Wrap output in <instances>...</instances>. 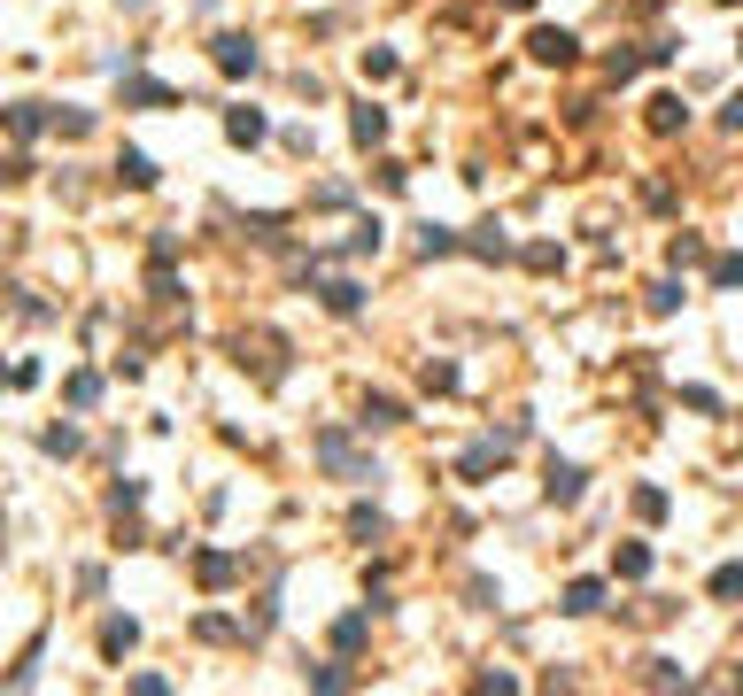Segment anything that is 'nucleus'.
I'll return each instance as SVG.
<instances>
[{
	"label": "nucleus",
	"instance_id": "obj_26",
	"mask_svg": "<svg viewBox=\"0 0 743 696\" xmlns=\"http://www.w3.org/2000/svg\"><path fill=\"white\" fill-rule=\"evenodd\" d=\"M713 287H743V256H720L713 263Z\"/></svg>",
	"mask_w": 743,
	"mask_h": 696
},
{
	"label": "nucleus",
	"instance_id": "obj_4",
	"mask_svg": "<svg viewBox=\"0 0 743 696\" xmlns=\"http://www.w3.org/2000/svg\"><path fill=\"white\" fill-rule=\"evenodd\" d=\"M217 70H225V78H248V70H256V47H248V39H217Z\"/></svg>",
	"mask_w": 743,
	"mask_h": 696
},
{
	"label": "nucleus",
	"instance_id": "obj_8",
	"mask_svg": "<svg viewBox=\"0 0 743 696\" xmlns=\"http://www.w3.org/2000/svg\"><path fill=\"white\" fill-rule=\"evenodd\" d=\"M682 124H689L682 93H658V101H651V132H682Z\"/></svg>",
	"mask_w": 743,
	"mask_h": 696
},
{
	"label": "nucleus",
	"instance_id": "obj_30",
	"mask_svg": "<svg viewBox=\"0 0 743 696\" xmlns=\"http://www.w3.org/2000/svg\"><path fill=\"white\" fill-rule=\"evenodd\" d=\"M728 8H736V0H728Z\"/></svg>",
	"mask_w": 743,
	"mask_h": 696
},
{
	"label": "nucleus",
	"instance_id": "obj_21",
	"mask_svg": "<svg viewBox=\"0 0 743 696\" xmlns=\"http://www.w3.org/2000/svg\"><path fill=\"white\" fill-rule=\"evenodd\" d=\"M349 534H364V542H380V534H387V519L372 511V503H364V511H349Z\"/></svg>",
	"mask_w": 743,
	"mask_h": 696
},
{
	"label": "nucleus",
	"instance_id": "obj_28",
	"mask_svg": "<svg viewBox=\"0 0 743 696\" xmlns=\"http://www.w3.org/2000/svg\"><path fill=\"white\" fill-rule=\"evenodd\" d=\"M24 171H31L24 155H0V186H16V178H24Z\"/></svg>",
	"mask_w": 743,
	"mask_h": 696
},
{
	"label": "nucleus",
	"instance_id": "obj_27",
	"mask_svg": "<svg viewBox=\"0 0 743 696\" xmlns=\"http://www.w3.org/2000/svg\"><path fill=\"white\" fill-rule=\"evenodd\" d=\"M720 124H728V132H743V93H728V101H720Z\"/></svg>",
	"mask_w": 743,
	"mask_h": 696
},
{
	"label": "nucleus",
	"instance_id": "obj_22",
	"mask_svg": "<svg viewBox=\"0 0 743 696\" xmlns=\"http://www.w3.org/2000/svg\"><path fill=\"white\" fill-rule=\"evenodd\" d=\"M372 248H380V217H364V225L349 232V256H372Z\"/></svg>",
	"mask_w": 743,
	"mask_h": 696
},
{
	"label": "nucleus",
	"instance_id": "obj_19",
	"mask_svg": "<svg viewBox=\"0 0 743 696\" xmlns=\"http://www.w3.org/2000/svg\"><path fill=\"white\" fill-rule=\"evenodd\" d=\"M674 310H682V287H674V279H658V287H651V318H674Z\"/></svg>",
	"mask_w": 743,
	"mask_h": 696
},
{
	"label": "nucleus",
	"instance_id": "obj_6",
	"mask_svg": "<svg viewBox=\"0 0 743 696\" xmlns=\"http://www.w3.org/2000/svg\"><path fill=\"white\" fill-rule=\"evenodd\" d=\"M349 132H357V147H380V140H387V109H372V101H364V109L349 116Z\"/></svg>",
	"mask_w": 743,
	"mask_h": 696
},
{
	"label": "nucleus",
	"instance_id": "obj_25",
	"mask_svg": "<svg viewBox=\"0 0 743 696\" xmlns=\"http://www.w3.org/2000/svg\"><path fill=\"white\" fill-rule=\"evenodd\" d=\"M635 511H643V519H666V488H635Z\"/></svg>",
	"mask_w": 743,
	"mask_h": 696
},
{
	"label": "nucleus",
	"instance_id": "obj_2",
	"mask_svg": "<svg viewBox=\"0 0 743 696\" xmlns=\"http://www.w3.org/2000/svg\"><path fill=\"white\" fill-rule=\"evenodd\" d=\"M581 488H589V472H581V464H565V457H550V472H542V495H550L558 511H573V503H581Z\"/></svg>",
	"mask_w": 743,
	"mask_h": 696
},
{
	"label": "nucleus",
	"instance_id": "obj_12",
	"mask_svg": "<svg viewBox=\"0 0 743 696\" xmlns=\"http://www.w3.org/2000/svg\"><path fill=\"white\" fill-rule=\"evenodd\" d=\"M132 642H140V627H132V619H109V627H101V658H124Z\"/></svg>",
	"mask_w": 743,
	"mask_h": 696
},
{
	"label": "nucleus",
	"instance_id": "obj_18",
	"mask_svg": "<svg viewBox=\"0 0 743 696\" xmlns=\"http://www.w3.org/2000/svg\"><path fill=\"white\" fill-rule=\"evenodd\" d=\"M713 596H720V604H743V565H720V573H713Z\"/></svg>",
	"mask_w": 743,
	"mask_h": 696
},
{
	"label": "nucleus",
	"instance_id": "obj_3",
	"mask_svg": "<svg viewBox=\"0 0 743 696\" xmlns=\"http://www.w3.org/2000/svg\"><path fill=\"white\" fill-rule=\"evenodd\" d=\"M504 457H511V434H496V441H473V449H465V480H488V472H496Z\"/></svg>",
	"mask_w": 743,
	"mask_h": 696
},
{
	"label": "nucleus",
	"instance_id": "obj_15",
	"mask_svg": "<svg viewBox=\"0 0 743 696\" xmlns=\"http://www.w3.org/2000/svg\"><path fill=\"white\" fill-rule=\"evenodd\" d=\"M612 573H620V580H643V573H651V550H643V542H620Z\"/></svg>",
	"mask_w": 743,
	"mask_h": 696
},
{
	"label": "nucleus",
	"instance_id": "obj_7",
	"mask_svg": "<svg viewBox=\"0 0 743 696\" xmlns=\"http://www.w3.org/2000/svg\"><path fill=\"white\" fill-rule=\"evenodd\" d=\"M596 604H604V580H573V588H565V604H558V611H573V619H589Z\"/></svg>",
	"mask_w": 743,
	"mask_h": 696
},
{
	"label": "nucleus",
	"instance_id": "obj_10",
	"mask_svg": "<svg viewBox=\"0 0 743 696\" xmlns=\"http://www.w3.org/2000/svg\"><path fill=\"white\" fill-rule=\"evenodd\" d=\"M457 248H465V240L449 225H418V256H457Z\"/></svg>",
	"mask_w": 743,
	"mask_h": 696
},
{
	"label": "nucleus",
	"instance_id": "obj_1",
	"mask_svg": "<svg viewBox=\"0 0 743 696\" xmlns=\"http://www.w3.org/2000/svg\"><path fill=\"white\" fill-rule=\"evenodd\" d=\"M527 55H535L542 70H565V62L581 55V39H573V31H558V24H535V31H527Z\"/></svg>",
	"mask_w": 743,
	"mask_h": 696
},
{
	"label": "nucleus",
	"instance_id": "obj_24",
	"mask_svg": "<svg viewBox=\"0 0 743 696\" xmlns=\"http://www.w3.org/2000/svg\"><path fill=\"white\" fill-rule=\"evenodd\" d=\"M86 124H93L86 109H55V132H62V140H78V132H86Z\"/></svg>",
	"mask_w": 743,
	"mask_h": 696
},
{
	"label": "nucleus",
	"instance_id": "obj_11",
	"mask_svg": "<svg viewBox=\"0 0 743 696\" xmlns=\"http://www.w3.org/2000/svg\"><path fill=\"white\" fill-rule=\"evenodd\" d=\"M357 426H403V403L395 395H364V418Z\"/></svg>",
	"mask_w": 743,
	"mask_h": 696
},
{
	"label": "nucleus",
	"instance_id": "obj_17",
	"mask_svg": "<svg viewBox=\"0 0 743 696\" xmlns=\"http://www.w3.org/2000/svg\"><path fill=\"white\" fill-rule=\"evenodd\" d=\"M0 124H8V132H16V140H31V132H39V124H47V116L31 109V101H16V109H0Z\"/></svg>",
	"mask_w": 743,
	"mask_h": 696
},
{
	"label": "nucleus",
	"instance_id": "obj_29",
	"mask_svg": "<svg viewBox=\"0 0 743 696\" xmlns=\"http://www.w3.org/2000/svg\"><path fill=\"white\" fill-rule=\"evenodd\" d=\"M504 8H535V0H504Z\"/></svg>",
	"mask_w": 743,
	"mask_h": 696
},
{
	"label": "nucleus",
	"instance_id": "obj_31",
	"mask_svg": "<svg viewBox=\"0 0 743 696\" xmlns=\"http://www.w3.org/2000/svg\"><path fill=\"white\" fill-rule=\"evenodd\" d=\"M736 47H743V39H736Z\"/></svg>",
	"mask_w": 743,
	"mask_h": 696
},
{
	"label": "nucleus",
	"instance_id": "obj_9",
	"mask_svg": "<svg viewBox=\"0 0 743 696\" xmlns=\"http://www.w3.org/2000/svg\"><path fill=\"white\" fill-rule=\"evenodd\" d=\"M225 140H233V147H256V140H264V116H256V109H233V116H225Z\"/></svg>",
	"mask_w": 743,
	"mask_h": 696
},
{
	"label": "nucleus",
	"instance_id": "obj_13",
	"mask_svg": "<svg viewBox=\"0 0 743 696\" xmlns=\"http://www.w3.org/2000/svg\"><path fill=\"white\" fill-rule=\"evenodd\" d=\"M117 178H124V186H155V163L140 155V147H124V155H117Z\"/></svg>",
	"mask_w": 743,
	"mask_h": 696
},
{
	"label": "nucleus",
	"instance_id": "obj_20",
	"mask_svg": "<svg viewBox=\"0 0 743 696\" xmlns=\"http://www.w3.org/2000/svg\"><path fill=\"white\" fill-rule=\"evenodd\" d=\"M643 681H651V689H682L689 673H682V666H674V658H651V673H643Z\"/></svg>",
	"mask_w": 743,
	"mask_h": 696
},
{
	"label": "nucleus",
	"instance_id": "obj_5",
	"mask_svg": "<svg viewBox=\"0 0 743 696\" xmlns=\"http://www.w3.org/2000/svg\"><path fill=\"white\" fill-rule=\"evenodd\" d=\"M465 248H473V256H488V263L511 256V240H504V225H496V217H488V225H473V240H465Z\"/></svg>",
	"mask_w": 743,
	"mask_h": 696
},
{
	"label": "nucleus",
	"instance_id": "obj_14",
	"mask_svg": "<svg viewBox=\"0 0 743 696\" xmlns=\"http://www.w3.org/2000/svg\"><path fill=\"white\" fill-rule=\"evenodd\" d=\"M326 310H333V318H357V310H364V287L333 279V287H326Z\"/></svg>",
	"mask_w": 743,
	"mask_h": 696
},
{
	"label": "nucleus",
	"instance_id": "obj_16",
	"mask_svg": "<svg viewBox=\"0 0 743 696\" xmlns=\"http://www.w3.org/2000/svg\"><path fill=\"white\" fill-rule=\"evenodd\" d=\"M666 263H674V271H682V263H705V240H697V232H674V240H666Z\"/></svg>",
	"mask_w": 743,
	"mask_h": 696
},
{
	"label": "nucleus",
	"instance_id": "obj_23",
	"mask_svg": "<svg viewBox=\"0 0 743 696\" xmlns=\"http://www.w3.org/2000/svg\"><path fill=\"white\" fill-rule=\"evenodd\" d=\"M527 263H535V271H558L565 248H558V240H535V248H527Z\"/></svg>",
	"mask_w": 743,
	"mask_h": 696
}]
</instances>
